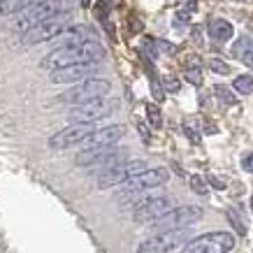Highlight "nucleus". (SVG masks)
<instances>
[{
    "mask_svg": "<svg viewBox=\"0 0 253 253\" xmlns=\"http://www.w3.org/2000/svg\"><path fill=\"white\" fill-rule=\"evenodd\" d=\"M105 56V49L93 40V42H84L77 46H63V49H54L44 56V61L40 63L44 70H63L70 65H82V63H98Z\"/></svg>",
    "mask_w": 253,
    "mask_h": 253,
    "instance_id": "nucleus-1",
    "label": "nucleus"
},
{
    "mask_svg": "<svg viewBox=\"0 0 253 253\" xmlns=\"http://www.w3.org/2000/svg\"><path fill=\"white\" fill-rule=\"evenodd\" d=\"M109 91H112V84H109L107 79L91 77V79H86V82H82V84H75L65 93H61L56 100L63 102V105L79 107V105H86V102H93V100L105 98Z\"/></svg>",
    "mask_w": 253,
    "mask_h": 253,
    "instance_id": "nucleus-2",
    "label": "nucleus"
},
{
    "mask_svg": "<svg viewBox=\"0 0 253 253\" xmlns=\"http://www.w3.org/2000/svg\"><path fill=\"white\" fill-rule=\"evenodd\" d=\"M169 179V172L165 168H154L146 169L142 174H137L135 179H130L128 184L121 186V193H119V200L123 205H135L137 198L149 188H156V186H163Z\"/></svg>",
    "mask_w": 253,
    "mask_h": 253,
    "instance_id": "nucleus-3",
    "label": "nucleus"
},
{
    "mask_svg": "<svg viewBox=\"0 0 253 253\" xmlns=\"http://www.w3.org/2000/svg\"><path fill=\"white\" fill-rule=\"evenodd\" d=\"M128 149H116V146H107V149H84L75 156V165L77 168H114L126 163Z\"/></svg>",
    "mask_w": 253,
    "mask_h": 253,
    "instance_id": "nucleus-4",
    "label": "nucleus"
},
{
    "mask_svg": "<svg viewBox=\"0 0 253 253\" xmlns=\"http://www.w3.org/2000/svg\"><path fill=\"white\" fill-rule=\"evenodd\" d=\"M70 28V12L68 14H58V16H51V19H46V21L38 23V26H33L31 31L23 33L21 42L26 46L31 44H40V42H54L61 33H65Z\"/></svg>",
    "mask_w": 253,
    "mask_h": 253,
    "instance_id": "nucleus-5",
    "label": "nucleus"
},
{
    "mask_svg": "<svg viewBox=\"0 0 253 253\" xmlns=\"http://www.w3.org/2000/svg\"><path fill=\"white\" fill-rule=\"evenodd\" d=\"M235 249V237L230 232H207L193 237L181 249V253H230Z\"/></svg>",
    "mask_w": 253,
    "mask_h": 253,
    "instance_id": "nucleus-6",
    "label": "nucleus"
},
{
    "mask_svg": "<svg viewBox=\"0 0 253 253\" xmlns=\"http://www.w3.org/2000/svg\"><path fill=\"white\" fill-rule=\"evenodd\" d=\"M200 218H202V209L195 207V205H184V207L172 209L169 214H165L156 223H151V228L156 230V235L158 232H169V230H184V228L193 225Z\"/></svg>",
    "mask_w": 253,
    "mask_h": 253,
    "instance_id": "nucleus-7",
    "label": "nucleus"
},
{
    "mask_svg": "<svg viewBox=\"0 0 253 253\" xmlns=\"http://www.w3.org/2000/svg\"><path fill=\"white\" fill-rule=\"evenodd\" d=\"M191 230L184 228V230H169V232H158L154 237L144 239L142 244L137 246V253H169L179 249V246H186L191 242Z\"/></svg>",
    "mask_w": 253,
    "mask_h": 253,
    "instance_id": "nucleus-8",
    "label": "nucleus"
},
{
    "mask_svg": "<svg viewBox=\"0 0 253 253\" xmlns=\"http://www.w3.org/2000/svg\"><path fill=\"white\" fill-rule=\"evenodd\" d=\"M70 7H72V0H44L42 5L38 7L28 9L23 19L19 21V31H31L33 26H38V23L46 21V19H51V16H58V14H68Z\"/></svg>",
    "mask_w": 253,
    "mask_h": 253,
    "instance_id": "nucleus-9",
    "label": "nucleus"
},
{
    "mask_svg": "<svg viewBox=\"0 0 253 253\" xmlns=\"http://www.w3.org/2000/svg\"><path fill=\"white\" fill-rule=\"evenodd\" d=\"M146 172V163L144 161H126L121 165H114V168L105 169L102 174L98 176V188H112V186H123L128 184L130 179H135L137 174Z\"/></svg>",
    "mask_w": 253,
    "mask_h": 253,
    "instance_id": "nucleus-10",
    "label": "nucleus"
},
{
    "mask_svg": "<svg viewBox=\"0 0 253 253\" xmlns=\"http://www.w3.org/2000/svg\"><path fill=\"white\" fill-rule=\"evenodd\" d=\"M132 207H135L132 218H135L137 223H156L158 218H163L165 214H169V211H172V202H169V198L156 195V198H142V200H137Z\"/></svg>",
    "mask_w": 253,
    "mask_h": 253,
    "instance_id": "nucleus-11",
    "label": "nucleus"
},
{
    "mask_svg": "<svg viewBox=\"0 0 253 253\" xmlns=\"http://www.w3.org/2000/svg\"><path fill=\"white\" fill-rule=\"evenodd\" d=\"M95 132V126L93 123H70L68 128H63L49 139V146L51 149H70V146H77L82 142L91 137Z\"/></svg>",
    "mask_w": 253,
    "mask_h": 253,
    "instance_id": "nucleus-12",
    "label": "nucleus"
},
{
    "mask_svg": "<svg viewBox=\"0 0 253 253\" xmlns=\"http://www.w3.org/2000/svg\"><path fill=\"white\" fill-rule=\"evenodd\" d=\"M114 102L107 98H100V100H93V102H86V105H79V107H72L70 109L68 119L72 123H95L98 119H105L114 112Z\"/></svg>",
    "mask_w": 253,
    "mask_h": 253,
    "instance_id": "nucleus-13",
    "label": "nucleus"
},
{
    "mask_svg": "<svg viewBox=\"0 0 253 253\" xmlns=\"http://www.w3.org/2000/svg\"><path fill=\"white\" fill-rule=\"evenodd\" d=\"M100 70V63H82V65H70V68L56 70L51 72L54 84H82L86 79H91Z\"/></svg>",
    "mask_w": 253,
    "mask_h": 253,
    "instance_id": "nucleus-14",
    "label": "nucleus"
},
{
    "mask_svg": "<svg viewBox=\"0 0 253 253\" xmlns=\"http://www.w3.org/2000/svg\"><path fill=\"white\" fill-rule=\"evenodd\" d=\"M123 132H126L123 126H107V128H100V130L93 132L84 144L86 149H107V146H114L123 137Z\"/></svg>",
    "mask_w": 253,
    "mask_h": 253,
    "instance_id": "nucleus-15",
    "label": "nucleus"
},
{
    "mask_svg": "<svg viewBox=\"0 0 253 253\" xmlns=\"http://www.w3.org/2000/svg\"><path fill=\"white\" fill-rule=\"evenodd\" d=\"M44 0H0V14H19V12H28V9L42 5Z\"/></svg>",
    "mask_w": 253,
    "mask_h": 253,
    "instance_id": "nucleus-16",
    "label": "nucleus"
},
{
    "mask_svg": "<svg viewBox=\"0 0 253 253\" xmlns=\"http://www.w3.org/2000/svg\"><path fill=\"white\" fill-rule=\"evenodd\" d=\"M207 33L216 42H228V40L232 38L235 28H232V23L225 21V19H211V21L207 23Z\"/></svg>",
    "mask_w": 253,
    "mask_h": 253,
    "instance_id": "nucleus-17",
    "label": "nucleus"
},
{
    "mask_svg": "<svg viewBox=\"0 0 253 253\" xmlns=\"http://www.w3.org/2000/svg\"><path fill=\"white\" fill-rule=\"evenodd\" d=\"M232 54L237 56L242 63H246L249 68H253V40L251 38H239L232 46Z\"/></svg>",
    "mask_w": 253,
    "mask_h": 253,
    "instance_id": "nucleus-18",
    "label": "nucleus"
},
{
    "mask_svg": "<svg viewBox=\"0 0 253 253\" xmlns=\"http://www.w3.org/2000/svg\"><path fill=\"white\" fill-rule=\"evenodd\" d=\"M232 86H235V91L242 93V95H251L253 93V77L251 75H239V77H235Z\"/></svg>",
    "mask_w": 253,
    "mask_h": 253,
    "instance_id": "nucleus-19",
    "label": "nucleus"
},
{
    "mask_svg": "<svg viewBox=\"0 0 253 253\" xmlns=\"http://www.w3.org/2000/svg\"><path fill=\"white\" fill-rule=\"evenodd\" d=\"M149 79H151V93H154L156 102H163V98H165V88H163V82H161V77L154 72V68H149Z\"/></svg>",
    "mask_w": 253,
    "mask_h": 253,
    "instance_id": "nucleus-20",
    "label": "nucleus"
},
{
    "mask_svg": "<svg viewBox=\"0 0 253 253\" xmlns=\"http://www.w3.org/2000/svg\"><path fill=\"white\" fill-rule=\"evenodd\" d=\"M214 93L218 95V100H221L223 105H235L237 102V98H235V93L228 88V86H223V84H216L214 86Z\"/></svg>",
    "mask_w": 253,
    "mask_h": 253,
    "instance_id": "nucleus-21",
    "label": "nucleus"
},
{
    "mask_svg": "<svg viewBox=\"0 0 253 253\" xmlns=\"http://www.w3.org/2000/svg\"><path fill=\"white\" fill-rule=\"evenodd\" d=\"M146 119H149V123L154 126V128H161L163 126V114H161V109H158V105H146Z\"/></svg>",
    "mask_w": 253,
    "mask_h": 253,
    "instance_id": "nucleus-22",
    "label": "nucleus"
},
{
    "mask_svg": "<svg viewBox=\"0 0 253 253\" xmlns=\"http://www.w3.org/2000/svg\"><path fill=\"white\" fill-rule=\"evenodd\" d=\"M225 216H228V221H230V225L235 228V232H237V235H246V225H244V221L239 218V214L235 211V209H228V211H225Z\"/></svg>",
    "mask_w": 253,
    "mask_h": 253,
    "instance_id": "nucleus-23",
    "label": "nucleus"
},
{
    "mask_svg": "<svg viewBox=\"0 0 253 253\" xmlns=\"http://www.w3.org/2000/svg\"><path fill=\"white\" fill-rule=\"evenodd\" d=\"M184 132H186V137L191 139L193 144H200V132H198V128H195V121L186 119L184 121Z\"/></svg>",
    "mask_w": 253,
    "mask_h": 253,
    "instance_id": "nucleus-24",
    "label": "nucleus"
},
{
    "mask_svg": "<svg viewBox=\"0 0 253 253\" xmlns=\"http://www.w3.org/2000/svg\"><path fill=\"white\" fill-rule=\"evenodd\" d=\"M209 70H214V72H218V75H228L230 72V65L225 61H221V58H209Z\"/></svg>",
    "mask_w": 253,
    "mask_h": 253,
    "instance_id": "nucleus-25",
    "label": "nucleus"
},
{
    "mask_svg": "<svg viewBox=\"0 0 253 253\" xmlns=\"http://www.w3.org/2000/svg\"><path fill=\"white\" fill-rule=\"evenodd\" d=\"M191 188L198 193V195H207V181H205L200 174H193L191 176Z\"/></svg>",
    "mask_w": 253,
    "mask_h": 253,
    "instance_id": "nucleus-26",
    "label": "nucleus"
},
{
    "mask_svg": "<svg viewBox=\"0 0 253 253\" xmlns=\"http://www.w3.org/2000/svg\"><path fill=\"white\" fill-rule=\"evenodd\" d=\"M161 82H163V88H165L168 93H179V88H181V82H179L176 77H172V75L163 77Z\"/></svg>",
    "mask_w": 253,
    "mask_h": 253,
    "instance_id": "nucleus-27",
    "label": "nucleus"
},
{
    "mask_svg": "<svg viewBox=\"0 0 253 253\" xmlns=\"http://www.w3.org/2000/svg\"><path fill=\"white\" fill-rule=\"evenodd\" d=\"M186 79H188L193 86H202V70H200V68L186 70Z\"/></svg>",
    "mask_w": 253,
    "mask_h": 253,
    "instance_id": "nucleus-28",
    "label": "nucleus"
},
{
    "mask_svg": "<svg viewBox=\"0 0 253 253\" xmlns=\"http://www.w3.org/2000/svg\"><path fill=\"white\" fill-rule=\"evenodd\" d=\"M156 49L163 51V54H174L176 51L174 44H169V42H165V40H161V38H156Z\"/></svg>",
    "mask_w": 253,
    "mask_h": 253,
    "instance_id": "nucleus-29",
    "label": "nucleus"
},
{
    "mask_svg": "<svg viewBox=\"0 0 253 253\" xmlns=\"http://www.w3.org/2000/svg\"><path fill=\"white\" fill-rule=\"evenodd\" d=\"M184 68H186V70H191V68H200V56L188 54V56L184 58Z\"/></svg>",
    "mask_w": 253,
    "mask_h": 253,
    "instance_id": "nucleus-30",
    "label": "nucleus"
},
{
    "mask_svg": "<svg viewBox=\"0 0 253 253\" xmlns=\"http://www.w3.org/2000/svg\"><path fill=\"white\" fill-rule=\"evenodd\" d=\"M242 168H244V172L253 174V154H246L244 158H242Z\"/></svg>",
    "mask_w": 253,
    "mask_h": 253,
    "instance_id": "nucleus-31",
    "label": "nucleus"
},
{
    "mask_svg": "<svg viewBox=\"0 0 253 253\" xmlns=\"http://www.w3.org/2000/svg\"><path fill=\"white\" fill-rule=\"evenodd\" d=\"M137 130H139V135H142V139H144V144H149V142H151V132H149V128H146L142 121L137 123Z\"/></svg>",
    "mask_w": 253,
    "mask_h": 253,
    "instance_id": "nucleus-32",
    "label": "nucleus"
},
{
    "mask_svg": "<svg viewBox=\"0 0 253 253\" xmlns=\"http://www.w3.org/2000/svg\"><path fill=\"white\" fill-rule=\"evenodd\" d=\"M207 181H209L211 186H214V188H225V184H223L221 179H216V176H211V174L207 176Z\"/></svg>",
    "mask_w": 253,
    "mask_h": 253,
    "instance_id": "nucleus-33",
    "label": "nucleus"
},
{
    "mask_svg": "<svg viewBox=\"0 0 253 253\" xmlns=\"http://www.w3.org/2000/svg\"><path fill=\"white\" fill-rule=\"evenodd\" d=\"M130 28H132V31H142V21H139V19H130Z\"/></svg>",
    "mask_w": 253,
    "mask_h": 253,
    "instance_id": "nucleus-34",
    "label": "nucleus"
},
{
    "mask_svg": "<svg viewBox=\"0 0 253 253\" xmlns=\"http://www.w3.org/2000/svg\"><path fill=\"white\" fill-rule=\"evenodd\" d=\"M251 211H253V195H251Z\"/></svg>",
    "mask_w": 253,
    "mask_h": 253,
    "instance_id": "nucleus-35",
    "label": "nucleus"
},
{
    "mask_svg": "<svg viewBox=\"0 0 253 253\" xmlns=\"http://www.w3.org/2000/svg\"><path fill=\"white\" fill-rule=\"evenodd\" d=\"M172 2H174V0H172Z\"/></svg>",
    "mask_w": 253,
    "mask_h": 253,
    "instance_id": "nucleus-36",
    "label": "nucleus"
}]
</instances>
